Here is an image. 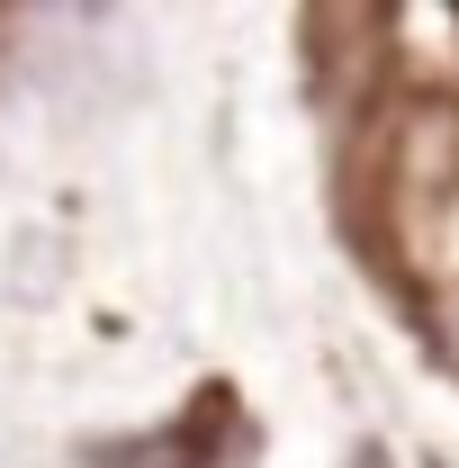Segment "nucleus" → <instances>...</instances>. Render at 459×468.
Wrapping results in <instances>:
<instances>
[{"mask_svg": "<svg viewBox=\"0 0 459 468\" xmlns=\"http://www.w3.org/2000/svg\"><path fill=\"white\" fill-rule=\"evenodd\" d=\"M63 289H72V252H63V234H18V243H9V271H0V297H9L18 315H46Z\"/></svg>", "mask_w": 459, "mask_h": 468, "instance_id": "1", "label": "nucleus"}, {"mask_svg": "<svg viewBox=\"0 0 459 468\" xmlns=\"http://www.w3.org/2000/svg\"><path fill=\"white\" fill-rule=\"evenodd\" d=\"M360 468H388V451H360Z\"/></svg>", "mask_w": 459, "mask_h": 468, "instance_id": "3", "label": "nucleus"}, {"mask_svg": "<svg viewBox=\"0 0 459 468\" xmlns=\"http://www.w3.org/2000/svg\"><path fill=\"white\" fill-rule=\"evenodd\" d=\"M414 324H423V351L442 360V378H459V280L414 297Z\"/></svg>", "mask_w": 459, "mask_h": 468, "instance_id": "2", "label": "nucleus"}]
</instances>
